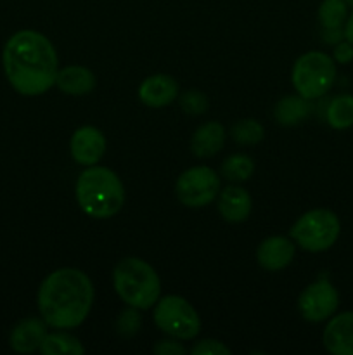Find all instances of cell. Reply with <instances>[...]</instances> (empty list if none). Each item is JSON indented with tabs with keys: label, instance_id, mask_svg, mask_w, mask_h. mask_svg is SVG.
I'll list each match as a JSON object with an SVG mask.
<instances>
[{
	"label": "cell",
	"instance_id": "4dcf8cb0",
	"mask_svg": "<svg viewBox=\"0 0 353 355\" xmlns=\"http://www.w3.org/2000/svg\"><path fill=\"white\" fill-rule=\"evenodd\" d=\"M343 2H346L348 6H353V0H343Z\"/></svg>",
	"mask_w": 353,
	"mask_h": 355
},
{
	"label": "cell",
	"instance_id": "5b68a950",
	"mask_svg": "<svg viewBox=\"0 0 353 355\" xmlns=\"http://www.w3.org/2000/svg\"><path fill=\"white\" fill-rule=\"evenodd\" d=\"M338 76L336 61L325 52L310 51L300 55L293 66V85L301 97L318 99L332 89Z\"/></svg>",
	"mask_w": 353,
	"mask_h": 355
},
{
	"label": "cell",
	"instance_id": "484cf974",
	"mask_svg": "<svg viewBox=\"0 0 353 355\" xmlns=\"http://www.w3.org/2000/svg\"><path fill=\"white\" fill-rule=\"evenodd\" d=\"M190 354L194 355H230V349L225 347L221 342L217 340H203L197 342L196 345L190 349Z\"/></svg>",
	"mask_w": 353,
	"mask_h": 355
},
{
	"label": "cell",
	"instance_id": "52a82bcc",
	"mask_svg": "<svg viewBox=\"0 0 353 355\" xmlns=\"http://www.w3.org/2000/svg\"><path fill=\"white\" fill-rule=\"evenodd\" d=\"M152 318L156 326L172 338L192 340L201 331V319L196 309L179 295L159 297Z\"/></svg>",
	"mask_w": 353,
	"mask_h": 355
},
{
	"label": "cell",
	"instance_id": "8fae6325",
	"mask_svg": "<svg viewBox=\"0 0 353 355\" xmlns=\"http://www.w3.org/2000/svg\"><path fill=\"white\" fill-rule=\"evenodd\" d=\"M322 343L332 355H353V311L329 318Z\"/></svg>",
	"mask_w": 353,
	"mask_h": 355
},
{
	"label": "cell",
	"instance_id": "7c38bea8",
	"mask_svg": "<svg viewBox=\"0 0 353 355\" xmlns=\"http://www.w3.org/2000/svg\"><path fill=\"white\" fill-rule=\"evenodd\" d=\"M294 248L293 241L284 236H272V238H266L260 243L258 250H256V260H258L260 267H263L265 270L270 272H277V270H282L293 262Z\"/></svg>",
	"mask_w": 353,
	"mask_h": 355
},
{
	"label": "cell",
	"instance_id": "4316f807",
	"mask_svg": "<svg viewBox=\"0 0 353 355\" xmlns=\"http://www.w3.org/2000/svg\"><path fill=\"white\" fill-rule=\"evenodd\" d=\"M154 354L158 355H183L187 352L185 347L175 340H161L154 345Z\"/></svg>",
	"mask_w": 353,
	"mask_h": 355
},
{
	"label": "cell",
	"instance_id": "4fadbf2b",
	"mask_svg": "<svg viewBox=\"0 0 353 355\" xmlns=\"http://www.w3.org/2000/svg\"><path fill=\"white\" fill-rule=\"evenodd\" d=\"M179 96V83L170 75L147 76L138 87V99L149 107H165Z\"/></svg>",
	"mask_w": 353,
	"mask_h": 355
},
{
	"label": "cell",
	"instance_id": "44dd1931",
	"mask_svg": "<svg viewBox=\"0 0 353 355\" xmlns=\"http://www.w3.org/2000/svg\"><path fill=\"white\" fill-rule=\"evenodd\" d=\"M317 17L322 28H345L348 19V3L343 0H322Z\"/></svg>",
	"mask_w": 353,
	"mask_h": 355
},
{
	"label": "cell",
	"instance_id": "e0dca14e",
	"mask_svg": "<svg viewBox=\"0 0 353 355\" xmlns=\"http://www.w3.org/2000/svg\"><path fill=\"white\" fill-rule=\"evenodd\" d=\"M55 85L68 96H85L96 87V75L85 66H66L57 71Z\"/></svg>",
	"mask_w": 353,
	"mask_h": 355
},
{
	"label": "cell",
	"instance_id": "cb8c5ba5",
	"mask_svg": "<svg viewBox=\"0 0 353 355\" xmlns=\"http://www.w3.org/2000/svg\"><path fill=\"white\" fill-rule=\"evenodd\" d=\"M142 326V318L138 314V309L130 307L127 311H123L120 314L116 321V331L118 335L123 336V338H132L134 335H137L138 329Z\"/></svg>",
	"mask_w": 353,
	"mask_h": 355
},
{
	"label": "cell",
	"instance_id": "7a4b0ae2",
	"mask_svg": "<svg viewBox=\"0 0 353 355\" xmlns=\"http://www.w3.org/2000/svg\"><path fill=\"white\" fill-rule=\"evenodd\" d=\"M38 311L47 326L71 329L82 324L93 305L90 277L80 269H57L48 274L38 290Z\"/></svg>",
	"mask_w": 353,
	"mask_h": 355
},
{
	"label": "cell",
	"instance_id": "30bf717a",
	"mask_svg": "<svg viewBox=\"0 0 353 355\" xmlns=\"http://www.w3.org/2000/svg\"><path fill=\"white\" fill-rule=\"evenodd\" d=\"M69 149H71L73 159L78 165L92 166L97 162H100V158L106 153V137L99 128L85 125L73 134Z\"/></svg>",
	"mask_w": 353,
	"mask_h": 355
},
{
	"label": "cell",
	"instance_id": "7402d4cb",
	"mask_svg": "<svg viewBox=\"0 0 353 355\" xmlns=\"http://www.w3.org/2000/svg\"><path fill=\"white\" fill-rule=\"evenodd\" d=\"M255 172V162L246 155H232L221 165V175L230 182H244Z\"/></svg>",
	"mask_w": 353,
	"mask_h": 355
},
{
	"label": "cell",
	"instance_id": "6da1fadb",
	"mask_svg": "<svg viewBox=\"0 0 353 355\" xmlns=\"http://www.w3.org/2000/svg\"><path fill=\"white\" fill-rule=\"evenodd\" d=\"M2 64L10 87L21 96H42L55 85L59 71L55 49L35 30L17 31L6 42Z\"/></svg>",
	"mask_w": 353,
	"mask_h": 355
},
{
	"label": "cell",
	"instance_id": "2e32d148",
	"mask_svg": "<svg viewBox=\"0 0 353 355\" xmlns=\"http://www.w3.org/2000/svg\"><path fill=\"white\" fill-rule=\"evenodd\" d=\"M225 144V128L218 121L203 123L190 139V151L197 158H211L221 151Z\"/></svg>",
	"mask_w": 353,
	"mask_h": 355
},
{
	"label": "cell",
	"instance_id": "ba28073f",
	"mask_svg": "<svg viewBox=\"0 0 353 355\" xmlns=\"http://www.w3.org/2000/svg\"><path fill=\"white\" fill-rule=\"evenodd\" d=\"M220 193V177L210 166H192L176 179L175 194L183 207L201 208L213 203Z\"/></svg>",
	"mask_w": 353,
	"mask_h": 355
},
{
	"label": "cell",
	"instance_id": "83f0119b",
	"mask_svg": "<svg viewBox=\"0 0 353 355\" xmlns=\"http://www.w3.org/2000/svg\"><path fill=\"white\" fill-rule=\"evenodd\" d=\"M332 59L339 64H348L353 61V45L348 40H343L334 45V52H332Z\"/></svg>",
	"mask_w": 353,
	"mask_h": 355
},
{
	"label": "cell",
	"instance_id": "5bb4252c",
	"mask_svg": "<svg viewBox=\"0 0 353 355\" xmlns=\"http://www.w3.org/2000/svg\"><path fill=\"white\" fill-rule=\"evenodd\" d=\"M47 335V322L38 318H28L17 322L9 336V345L17 354H31L40 350Z\"/></svg>",
	"mask_w": 353,
	"mask_h": 355
},
{
	"label": "cell",
	"instance_id": "9c48e42d",
	"mask_svg": "<svg viewBox=\"0 0 353 355\" xmlns=\"http://www.w3.org/2000/svg\"><path fill=\"white\" fill-rule=\"evenodd\" d=\"M339 307V293L329 281L308 284L298 298V311L308 322H322L332 318Z\"/></svg>",
	"mask_w": 353,
	"mask_h": 355
},
{
	"label": "cell",
	"instance_id": "d4e9b609",
	"mask_svg": "<svg viewBox=\"0 0 353 355\" xmlns=\"http://www.w3.org/2000/svg\"><path fill=\"white\" fill-rule=\"evenodd\" d=\"M180 107L187 114H203L208 110V99L199 90H187L180 96Z\"/></svg>",
	"mask_w": 353,
	"mask_h": 355
},
{
	"label": "cell",
	"instance_id": "d6986e66",
	"mask_svg": "<svg viewBox=\"0 0 353 355\" xmlns=\"http://www.w3.org/2000/svg\"><path fill=\"white\" fill-rule=\"evenodd\" d=\"M325 120L336 130H346L353 127V96L339 94L332 97L325 111Z\"/></svg>",
	"mask_w": 353,
	"mask_h": 355
},
{
	"label": "cell",
	"instance_id": "ac0fdd59",
	"mask_svg": "<svg viewBox=\"0 0 353 355\" xmlns=\"http://www.w3.org/2000/svg\"><path fill=\"white\" fill-rule=\"evenodd\" d=\"M310 111V101L298 94V96L282 97L273 107V116H275L277 123L282 127H294L307 120Z\"/></svg>",
	"mask_w": 353,
	"mask_h": 355
},
{
	"label": "cell",
	"instance_id": "603a6c76",
	"mask_svg": "<svg viewBox=\"0 0 353 355\" xmlns=\"http://www.w3.org/2000/svg\"><path fill=\"white\" fill-rule=\"evenodd\" d=\"M230 135L237 144L253 146L262 141L263 135H265V130H263V127L256 120L246 118V120H239L237 123L232 125Z\"/></svg>",
	"mask_w": 353,
	"mask_h": 355
},
{
	"label": "cell",
	"instance_id": "8992f818",
	"mask_svg": "<svg viewBox=\"0 0 353 355\" xmlns=\"http://www.w3.org/2000/svg\"><path fill=\"white\" fill-rule=\"evenodd\" d=\"M339 232H341V222L338 215L327 208H315L294 222L289 236L305 252L320 253L336 245Z\"/></svg>",
	"mask_w": 353,
	"mask_h": 355
},
{
	"label": "cell",
	"instance_id": "f1b7e54d",
	"mask_svg": "<svg viewBox=\"0 0 353 355\" xmlns=\"http://www.w3.org/2000/svg\"><path fill=\"white\" fill-rule=\"evenodd\" d=\"M322 40L329 45H336L345 40V28H324Z\"/></svg>",
	"mask_w": 353,
	"mask_h": 355
},
{
	"label": "cell",
	"instance_id": "f546056e",
	"mask_svg": "<svg viewBox=\"0 0 353 355\" xmlns=\"http://www.w3.org/2000/svg\"><path fill=\"white\" fill-rule=\"evenodd\" d=\"M345 40H348L353 45V10L345 23Z\"/></svg>",
	"mask_w": 353,
	"mask_h": 355
},
{
	"label": "cell",
	"instance_id": "9a60e30c",
	"mask_svg": "<svg viewBox=\"0 0 353 355\" xmlns=\"http://www.w3.org/2000/svg\"><path fill=\"white\" fill-rule=\"evenodd\" d=\"M251 196L241 186H228L218 196V211L230 224L244 222L251 214Z\"/></svg>",
	"mask_w": 353,
	"mask_h": 355
},
{
	"label": "cell",
	"instance_id": "3957f363",
	"mask_svg": "<svg viewBox=\"0 0 353 355\" xmlns=\"http://www.w3.org/2000/svg\"><path fill=\"white\" fill-rule=\"evenodd\" d=\"M76 201L92 218L114 217L125 203L120 177L106 166H89L76 180Z\"/></svg>",
	"mask_w": 353,
	"mask_h": 355
},
{
	"label": "cell",
	"instance_id": "ffe728a7",
	"mask_svg": "<svg viewBox=\"0 0 353 355\" xmlns=\"http://www.w3.org/2000/svg\"><path fill=\"white\" fill-rule=\"evenodd\" d=\"M44 355H82L85 352L78 338L68 333H47L40 345Z\"/></svg>",
	"mask_w": 353,
	"mask_h": 355
},
{
	"label": "cell",
	"instance_id": "277c9868",
	"mask_svg": "<svg viewBox=\"0 0 353 355\" xmlns=\"http://www.w3.org/2000/svg\"><path fill=\"white\" fill-rule=\"evenodd\" d=\"M113 284L118 297L138 311L152 307L161 297V281L158 272L147 262L135 257L118 262L113 270Z\"/></svg>",
	"mask_w": 353,
	"mask_h": 355
}]
</instances>
